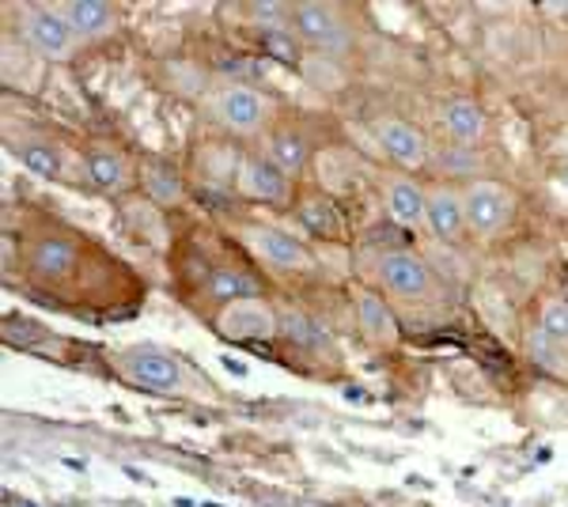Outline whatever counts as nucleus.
Segmentation results:
<instances>
[{"mask_svg":"<svg viewBox=\"0 0 568 507\" xmlns=\"http://www.w3.org/2000/svg\"><path fill=\"white\" fill-rule=\"evenodd\" d=\"M538 330L546 333V338L554 341V345L568 349V304H565V299H554V304L542 307Z\"/></svg>","mask_w":568,"mask_h":507,"instance_id":"nucleus-22","label":"nucleus"},{"mask_svg":"<svg viewBox=\"0 0 568 507\" xmlns=\"http://www.w3.org/2000/svg\"><path fill=\"white\" fill-rule=\"evenodd\" d=\"M57 12H61V20L69 23L77 38H103L111 35L114 23H118L114 8L103 4V0H69V4H61Z\"/></svg>","mask_w":568,"mask_h":507,"instance_id":"nucleus-12","label":"nucleus"},{"mask_svg":"<svg viewBox=\"0 0 568 507\" xmlns=\"http://www.w3.org/2000/svg\"><path fill=\"white\" fill-rule=\"evenodd\" d=\"M220 359H224V367H228V372H235V375H246V364H239L235 356H220Z\"/></svg>","mask_w":568,"mask_h":507,"instance_id":"nucleus-29","label":"nucleus"},{"mask_svg":"<svg viewBox=\"0 0 568 507\" xmlns=\"http://www.w3.org/2000/svg\"><path fill=\"white\" fill-rule=\"evenodd\" d=\"M235 182H239V190L254 201H269V204L288 201V175L281 167H274L269 160H262V155H246V160H239Z\"/></svg>","mask_w":568,"mask_h":507,"instance_id":"nucleus-8","label":"nucleus"},{"mask_svg":"<svg viewBox=\"0 0 568 507\" xmlns=\"http://www.w3.org/2000/svg\"><path fill=\"white\" fill-rule=\"evenodd\" d=\"M292 15H295V31H300V38L315 46V50L341 54L345 43H349L341 20H337V8H331V4H300Z\"/></svg>","mask_w":568,"mask_h":507,"instance_id":"nucleus-6","label":"nucleus"},{"mask_svg":"<svg viewBox=\"0 0 568 507\" xmlns=\"http://www.w3.org/2000/svg\"><path fill=\"white\" fill-rule=\"evenodd\" d=\"M20 160H23V167L35 170V175H43V178H54L57 167H61L54 149H46V144H27V149H20Z\"/></svg>","mask_w":568,"mask_h":507,"instance_id":"nucleus-25","label":"nucleus"},{"mask_svg":"<svg viewBox=\"0 0 568 507\" xmlns=\"http://www.w3.org/2000/svg\"><path fill=\"white\" fill-rule=\"evenodd\" d=\"M72 247L65 239H43L35 247V254H31V266L38 269L43 276H65L72 269Z\"/></svg>","mask_w":568,"mask_h":507,"instance_id":"nucleus-19","label":"nucleus"},{"mask_svg":"<svg viewBox=\"0 0 568 507\" xmlns=\"http://www.w3.org/2000/svg\"><path fill=\"white\" fill-rule=\"evenodd\" d=\"M141 178H144L148 198H152L155 204H163V209H171V204L183 201V178H178V170L167 167V163L148 160L141 167Z\"/></svg>","mask_w":568,"mask_h":507,"instance_id":"nucleus-16","label":"nucleus"},{"mask_svg":"<svg viewBox=\"0 0 568 507\" xmlns=\"http://www.w3.org/2000/svg\"><path fill=\"white\" fill-rule=\"evenodd\" d=\"M217 330L228 341H269L274 333H281V318L262 299H235V304H224V310H220Z\"/></svg>","mask_w":568,"mask_h":507,"instance_id":"nucleus-2","label":"nucleus"},{"mask_svg":"<svg viewBox=\"0 0 568 507\" xmlns=\"http://www.w3.org/2000/svg\"><path fill=\"white\" fill-rule=\"evenodd\" d=\"M281 333L285 338H292L295 345H323V333H318L315 322H308L303 315H295V310H288L281 318Z\"/></svg>","mask_w":568,"mask_h":507,"instance_id":"nucleus-23","label":"nucleus"},{"mask_svg":"<svg viewBox=\"0 0 568 507\" xmlns=\"http://www.w3.org/2000/svg\"><path fill=\"white\" fill-rule=\"evenodd\" d=\"M357 322L375 345H394V341L402 338L398 318H394V310L386 307V299L375 296V292H360L357 296Z\"/></svg>","mask_w":568,"mask_h":507,"instance_id":"nucleus-13","label":"nucleus"},{"mask_svg":"<svg viewBox=\"0 0 568 507\" xmlns=\"http://www.w3.org/2000/svg\"><path fill=\"white\" fill-rule=\"evenodd\" d=\"M443 129H448L455 141L463 144H474L485 137V114L482 106L471 103V99H451L443 106Z\"/></svg>","mask_w":568,"mask_h":507,"instance_id":"nucleus-15","label":"nucleus"},{"mask_svg":"<svg viewBox=\"0 0 568 507\" xmlns=\"http://www.w3.org/2000/svg\"><path fill=\"white\" fill-rule=\"evenodd\" d=\"M251 12L258 15V20H269V23H277L285 15V8L281 4H251Z\"/></svg>","mask_w":568,"mask_h":507,"instance_id":"nucleus-28","label":"nucleus"},{"mask_svg":"<svg viewBox=\"0 0 568 507\" xmlns=\"http://www.w3.org/2000/svg\"><path fill=\"white\" fill-rule=\"evenodd\" d=\"M212 114H217L220 121H224L232 133H243V137H251V133H258L262 126H266V118H269V103L262 99L254 87H246V84H228L224 92L212 99Z\"/></svg>","mask_w":568,"mask_h":507,"instance_id":"nucleus-3","label":"nucleus"},{"mask_svg":"<svg viewBox=\"0 0 568 507\" xmlns=\"http://www.w3.org/2000/svg\"><path fill=\"white\" fill-rule=\"evenodd\" d=\"M386 212H391V220L402 227L425 224L428 193L417 182H409V178H394V182L386 186Z\"/></svg>","mask_w":568,"mask_h":507,"instance_id":"nucleus-14","label":"nucleus"},{"mask_svg":"<svg viewBox=\"0 0 568 507\" xmlns=\"http://www.w3.org/2000/svg\"><path fill=\"white\" fill-rule=\"evenodd\" d=\"M246 243L277 269H311V254L295 235L281 232V227H251Z\"/></svg>","mask_w":568,"mask_h":507,"instance_id":"nucleus-10","label":"nucleus"},{"mask_svg":"<svg viewBox=\"0 0 568 507\" xmlns=\"http://www.w3.org/2000/svg\"><path fill=\"white\" fill-rule=\"evenodd\" d=\"M379 281L386 284V292L406 296V299H421L432 292V273H428V266L417 254H406V250L383 254V261H379Z\"/></svg>","mask_w":568,"mask_h":507,"instance_id":"nucleus-5","label":"nucleus"},{"mask_svg":"<svg viewBox=\"0 0 568 507\" xmlns=\"http://www.w3.org/2000/svg\"><path fill=\"white\" fill-rule=\"evenodd\" d=\"M20 27H23V38H27V43L35 46L43 57H54V61L69 57L80 43V38L72 35L69 23L61 20L57 8H27Z\"/></svg>","mask_w":568,"mask_h":507,"instance_id":"nucleus-4","label":"nucleus"},{"mask_svg":"<svg viewBox=\"0 0 568 507\" xmlns=\"http://www.w3.org/2000/svg\"><path fill=\"white\" fill-rule=\"evenodd\" d=\"M126 216L134 220V227L144 235V239L163 243V224H160V216H155V209H152V204H141V201L126 204Z\"/></svg>","mask_w":568,"mask_h":507,"instance_id":"nucleus-24","label":"nucleus"},{"mask_svg":"<svg viewBox=\"0 0 568 507\" xmlns=\"http://www.w3.org/2000/svg\"><path fill=\"white\" fill-rule=\"evenodd\" d=\"M205 292H209L217 304H235V299H254V296H258V284H254L246 273H235V269H212Z\"/></svg>","mask_w":568,"mask_h":507,"instance_id":"nucleus-17","label":"nucleus"},{"mask_svg":"<svg viewBox=\"0 0 568 507\" xmlns=\"http://www.w3.org/2000/svg\"><path fill=\"white\" fill-rule=\"evenodd\" d=\"M269 163L281 167L285 175H300L303 163H308V144H303V137L295 133L274 137V141H269Z\"/></svg>","mask_w":568,"mask_h":507,"instance_id":"nucleus-20","label":"nucleus"},{"mask_svg":"<svg viewBox=\"0 0 568 507\" xmlns=\"http://www.w3.org/2000/svg\"><path fill=\"white\" fill-rule=\"evenodd\" d=\"M526 353L534 356V364L549 367V372H561V364H557V353H561V345H554V341H549L542 330H531V338H526Z\"/></svg>","mask_w":568,"mask_h":507,"instance_id":"nucleus-26","label":"nucleus"},{"mask_svg":"<svg viewBox=\"0 0 568 507\" xmlns=\"http://www.w3.org/2000/svg\"><path fill=\"white\" fill-rule=\"evenodd\" d=\"M565 178H568V170H565Z\"/></svg>","mask_w":568,"mask_h":507,"instance_id":"nucleus-30","label":"nucleus"},{"mask_svg":"<svg viewBox=\"0 0 568 507\" xmlns=\"http://www.w3.org/2000/svg\"><path fill=\"white\" fill-rule=\"evenodd\" d=\"M300 220L311 227L315 235H326V239H337L341 235V220H337V209L323 198H308L300 204Z\"/></svg>","mask_w":568,"mask_h":507,"instance_id":"nucleus-21","label":"nucleus"},{"mask_svg":"<svg viewBox=\"0 0 568 507\" xmlns=\"http://www.w3.org/2000/svg\"><path fill=\"white\" fill-rule=\"evenodd\" d=\"M88 178L98 186V190H126L129 182V167L118 152H92L88 155Z\"/></svg>","mask_w":568,"mask_h":507,"instance_id":"nucleus-18","label":"nucleus"},{"mask_svg":"<svg viewBox=\"0 0 568 507\" xmlns=\"http://www.w3.org/2000/svg\"><path fill=\"white\" fill-rule=\"evenodd\" d=\"M266 54H274L281 64H295V61H300V54H295V43L285 35L281 27H269L266 31Z\"/></svg>","mask_w":568,"mask_h":507,"instance_id":"nucleus-27","label":"nucleus"},{"mask_svg":"<svg viewBox=\"0 0 568 507\" xmlns=\"http://www.w3.org/2000/svg\"><path fill=\"white\" fill-rule=\"evenodd\" d=\"M126 372L134 375L141 387L160 390V394H171V390H178V382H183V372H178L175 359H171L167 353H160V349H152V345L129 349Z\"/></svg>","mask_w":568,"mask_h":507,"instance_id":"nucleus-9","label":"nucleus"},{"mask_svg":"<svg viewBox=\"0 0 568 507\" xmlns=\"http://www.w3.org/2000/svg\"><path fill=\"white\" fill-rule=\"evenodd\" d=\"M375 137L379 144H383V152L391 155L394 163H402V167L417 170L428 163V141L421 129H414L409 121L402 118H379L375 121Z\"/></svg>","mask_w":568,"mask_h":507,"instance_id":"nucleus-7","label":"nucleus"},{"mask_svg":"<svg viewBox=\"0 0 568 507\" xmlns=\"http://www.w3.org/2000/svg\"><path fill=\"white\" fill-rule=\"evenodd\" d=\"M515 198L497 182H471L463 190V216L474 235H492L512 220Z\"/></svg>","mask_w":568,"mask_h":507,"instance_id":"nucleus-1","label":"nucleus"},{"mask_svg":"<svg viewBox=\"0 0 568 507\" xmlns=\"http://www.w3.org/2000/svg\"><path fill=\"white\" fill-rule=\"evenodd\" d=\"M425 224L432 227L440 239L455 243L459 235L466 232V216H463V193L451 190V186H436L428 190V212H425Z\"/></svg>","mask_w":568,"mask_h":507,"instance_id":"nucleus-11","label":"nucleus"}]
</instances>
